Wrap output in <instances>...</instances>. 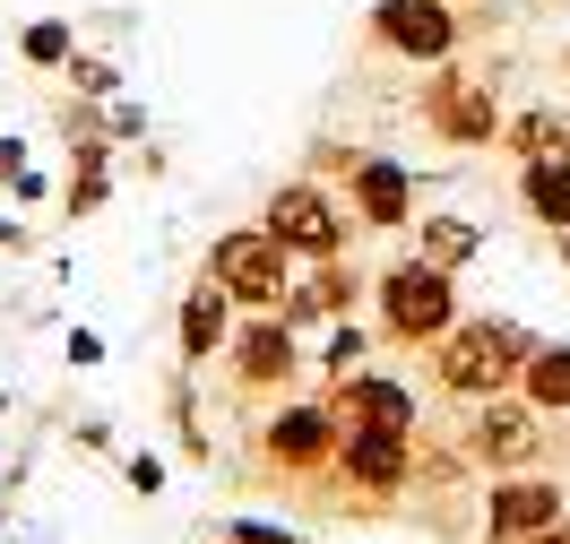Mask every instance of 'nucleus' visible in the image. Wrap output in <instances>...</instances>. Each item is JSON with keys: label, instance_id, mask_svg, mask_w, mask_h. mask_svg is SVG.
<instances>
[{"label": "nucleus", "instance_id": "obj_1", "mask_svg": "<svg viewBox=\"0 0 570 544\" xmlns=\"http://www.w3.org/2000/svg\"><path fill=\"white\" fill-rule=\"evenodd\" d=\"M535 337L519 320H459L450 337H432V380L450 389V398H501V389H519V372H528Z\"/></svg>", "mask_w": 570, "mask_h": 544}, {"label": "nucleus", "instance_id": "obj_2", "mask_svg": "<svg viewBox=\"0 0 570 544\" xmlns=\"http://www.w3.org/2000/svg\"><path fill=\"white\" fill-rule=\"evenodd\" d=\"M381 328H390L397 346H432V337H450V328H459V286H450V268H432V259H397L390 277H381Z\"/></svg>", "mask_w": 570, "mask_h": 544}, {"label": "nucleus", "instance_id": "obj_3", "mask_svg": "<svg viewBox=\"0 0 570 544\" xmlns=\"http://www.w3.org/2000/svg\"><path fill=\"white\" fill-rule=\"evenodd\" d=\"M363 36L381 43V52H397V61H424V70H441L450 52H459V0H372V18H363Z\"/></svg>", "mask_w": 570, "mask_h": 544}, {"label": "nucleus", "instance_id": "obj_4", "mask_svg": "<svg viewBox=\"0 0 570 544\" xmlns=\"http://www.w3.org/2000/svg\"><path fill=\"white\" fill-rule=\"evenodd\" d=\"M208 277L234 294V303H250V311H277L285 286H294V251H285V243H268L259 225H243V234H216Z\"/></svg>", "mask_w": 570, "mask_h": 544}, {"label": "nucleus", "instance_id": "obj_5", "mask_svg": "<svg viewBox=\"0 0 570 544\" xmlns=\"http://www.w3.org/2000/svg\"><path fill=\"white\" fill-rule=\"evenodd\" d=\"M259 234L285 243L294 259H337V251H346V217H337V199H328L321 181H277Z\"/></svg>", "mask_w": 570, "mask_h": 544}, {"label": "nucleus", "instance_id": "obj_6", "mask_svg": "<svg viewBox=\"0 0 570 544\" xmlns=\"http://www.w3.org/2000/svg\"><path fill=\"white\" fill-rule=\"evenodd\" d=\"M424 121H432V139H450V147H493L501 139V105H493V78H466V70H432L424 87Z\"/></svg>", "mask_w": 570, "mask_h": 544}, {"label": "nucleus", "instance_id": "obj_7", "mask_svg": "<svg viewBox=\"0 0 570 544\" xmlns=\"http://www.w3.org/2000/svg\"><path fill=\"white\" fill-rule=\"evenodd\" d=\"M553 518H562V484H544V475H501L493 493H484L493 544H535Z\"/></svg>", "mask_w": 570, "mask_h": 544}, {"label": "nucleus", "instance_id": "obj_8", "mask_svg": "<svg viewBox=\"0 0 570 544\" xmlns=\"http://www.w3.org/2000/svg\"><path fill=\"white\" fill-rule=\"evenodd\" d=\"M337 424L346 433H415V389L390 372H355V380H337Z\"/></svg>", "mask_w": 570, "mask_h": 544}, {"label": "nucleus", "instance_id": "obj_9", "mask_svg": "<svg viewBox=\"0 0 570 544\" xmlns=\"http://www.w3.org/2000/svg\"><path fill=\"white\" fill-rule=\"evenodd\" d=\"M337 441H346V424H337V406H285L277 424H268V458L277 467H337Z\"/></svg>", "mask_w": 570, "mask_h": 544}, {"label": "nucleus", "instance_id": "obj_10", "mask_svg": "<svg viewBox=\"0 0 570 544\" xmlns=\"http://www.w3.org/2000/svg\"><path fill=\"white\" fill-rule=\"evenodd\" d=\"M355 217L372 234H397V225L415 217V174L390 165V156H355Z\"/></svg>", "mask_w": 570, "mask_h": 544}, {"label": "nucleus", "instance_id": "obj_11", "mask_svg": "<svg viewBox=\"0 0 570 544\" xmlns=\"http://www.w3.org/2000/svg\"><path fill=\"white\" fill-rule=\"evenodd\" d=\"M466 441H475L484 467H519V458H535V406L528 398H484Z\"/></svg>", "mask_w": 570, "mask_h": 544}, {"label": "nucleus", "instance_id": "obj_12", "mask_svg": "<svg viewBox=\"0 0 570 544\" xmlns=\"http://www.w3.org/2000/svg\"><path fill=\"white\" fill-rule=\"evenodd\" d=\"M337 467H346L355 493H397L415 475V458H406V433H346L337 441Z\"/></svg>", "mask_w": 570, "mask_h": 544}, {"label": "nucleus", "instance_id": "obj_13", "mask_svg": "<svg viewBox=\"0 0 570 544\" xmlns=\"http://www.w3.org/2000/svg\"><path fill=\"white\" fill-rule=\"evenodd\" d=\"M234 380H243V389H285V380H294V328L250 320L243 337H234Z\"/></svg>", "mask_w": 570, "mask_h": 544}, {"label": "nucleus", "instance_id": "obj_14", "mask_svg": "<svg viewBox=\"0 0 570 544\" xmlns=\"http://www.w3.org/2000/svg\"><path fill=\"white\" fill-rule=\"evenodd\" d=\"M181 363H208L216 346H225V337H234V294L216 286V277H199V286L181 294Z\"/></svg>", "mask_w": 570, "mask_h": 544}, {"label": "nucleus", "instance_id": "obj_15", "mask_svg": "<svg viewBox=\"0 0 570 544\" xmlns=\"http://www.w3.org/2000/svg\"><path fill=\"white\" fill-rule=\"evenodd\" d=\"M328 311H355V277H346V259H312V277L285 286V303H277L285 328H312V320H328Z\"/></svg>", "mask_w": 570, "mask_h": 544}, {"label": "nucleus", "instance_id": "obj_16", "mask_svg": "<svg viewBox=\"0 0 570 544\" xmlns=\"http://www.w3.org/2000/svg\"><path fill=\"white\" fill-rule=\"evenodd\" d=\"M501 147L519 156V165H535V156H570V112L562 105H528L501 121Z\"/></svg>", "mask_w": 570, "mask_h": 544}, {"label": "nucleus", "instance_id": "obj_17", "mask_svg": "<svg viewBox=\"0 0 570 544\" xmlns=\"http://www.w3.org/2000/svg\"><path fill=\"white\" fill-rule=\"evenodd\" d=\"M519 199H528L535 225L570 234V156H535V165H519Z\"/></svg>", "mask_w": 570, "mask_h": 544}, {"label": "nucleus", "instance_id": "obj_18", "mask_svg": "<svg viewBox=\"0 0 570 544\" xmlns=\"http://www.w3.org/2000/svg\"><path fill=\"white\" fill-rule=\"evenodd\" d=\"M112 139H70V190H61V208H70V217H96V208H105V190H112Z\"/></svg>", "mask_w": 570, "mask_h": 544}, {"label": "nucleus", "instance_id": "obj_19", "mask_svg": "<svg viewBox=\"0 0 570 544\" xmlns=\"http://www.w3.org/2000/svg\"><path fill=\"white\" fill-rule=\"evenodd\" d=\"M519 398L535 415H570V346H535L528 372H519Z\"/></svg>", "mask_w": 570, "mask_h": 544}, {"label": "nucleus", "instance_id": "obj_20", "mask_svg": "<svg viewBox=\"0 0 570 544\" xmlns=\"http://www.w3.org/2000/svg\"><path fill=\"white\" fill-rule=\"evenodd\" d=\"M475 251H484V225H466V217H424V251H415V259H432V268H450V277H459Z\"/></svg>", "mask_w": 570, "mask_h": 544}, {"label": "nucleus", "instance_id": "obj_21", "mask_svg": "<svg viewBox=\"0 0 570 544\" xmlns=\"http://www.w3.org/2000/svg\"><path fill=\"white\" fill-rule=\"evenodd\" d=\"M70 52H78V27H70V18H36V27L18 36V61H27V70H61Z\"/></svg>", "mask_w": 570, "mask_h": 544}, {"label": "nucleus", "instance_id": "obj_22", "mask_svg": "<svg viewBox=\"0 0 570 544\" xmlns=\"http://www.w3.org/2000/svg\"><path fill=\"white\" fill-rule=\"evenodd\" d=\"M363 355H372V337H363L355 320H337V328H328V346H321V372H328V380H355Z\"/></svg>", "mask_w": 570, "mask_h": 544}, {"label": "nucleus", "instance_id": "obj_23", "mask_svg": "<svg viewBox=\"0 0 570 544\" xmlns=\"http://www.w3.org/2000/svg\"><path fill=\"white\" fill-rule=\"evenodd\" d=\"M61 70H70V87H78V96H121V70H112L105 52H70Z\"/></svg>", "mask_w": 570, "mask_h": 544}, {"label": "nucleus", "instance_id": "obj_24", "mask_svg": "<svg viewBox=\"0 0 570 544\" xmlns=\"http://www.w3.org/2000/svg\"><path fill=\"white\" fill-rule=\"evenodd\" d=\"M225 544H303L294 527H268V518H243V527H225Z\"/></svg>", "mask_w": 570, "mask_h": 544}, {"label": "nucleus", "instance_id": "obj_25", "mask_svg": "<svg viewBox=\"0 0 570 544\" xmlns=\"http://www.w3.org/2000/svg\"><path fill=\"white\" fill-rule=\"evenodd\" d=\"M121 475H130V493H165V458H147V449H139Z\"/></svg>", "mask_w": 570, "mask_h": 544}, {"label": "nucleus", "instance_id": "obj_26", "mask_svg": "<svg viewBox=\"0 0 570 544\" xmlns=\"http://www.w3.org/2000/svg\"><path fill=\"white\" fill-rule=\"evenodd\" d=\"M27 181V139H0V190H18Z\"/></svg>", "mask_w": 570, "mask_h": 544}, {"label": "nucleus", "instance_id": "obj_27", "mask_svg": "<svg viewBox=\"0 0 570 544\" xmlns=\"http://www.w3.org/2000/svg\"><path fill=\"white\" fill-rule=\"evenodd\" d=\"M70 363H105V337H96V328H70Z\"/></svg>", "mask_w": 570, "mask_h": 544}, {"label": "nucleus", "instance_id": "obj_28", "mask_svg": "<svg viewBox=\"0 0 570 544\" xmlns=\"http://www.w3.org/2000/svg\"><path fill=\"white\" fill-rule=\"evenodd\" d=\"M0 251H27V225L18 217H0Z\"/></svg>", "mask_w": 570, "mask_h": 544}, {"label": "nucleus", "instance_id": "obj_29", "mask_svg": "<svg viewBox=\"0 0 570 544\" xmlns=\"http://www.w3.org/2000/svg\"><path fill=\"white\" fill-rule=\"evenodd\" d=\"M535 544H570V518H553V527H544V536H535Z\"/></svg>", "mask_w": 570, "mask_h": 544}, {"label": "nucleus", "instance_id": "obj_30", "mask_svg": "<svg viewBox=\"0 0 570 544\" xmlns=\"http://www.w3.org/2000/svg\"><path fill=\"white\" fill-rule=\"evenodd\" d=\"M562 70H570V43H562Z\"/></svg>", "mask_w": 570, "mask_h": 544}, {"label": "nucleus", "instance_id": "obj_31", "mask_svg": "<svg viewBox=\"0 0 570 544\" xmlns=\"http://www.w3.org/2000/svg\"><path fill=\"white\" fill-rule=\"evenodd\" d=\"M0 415H9V398H0Z\"/></svg>", "mask_w": 570, "mask_h": 544}, {"label": "nucleus", "instance_id": "obj_32", "mask_svg": "<svg viewBox=\"0 0 570 544\" xmlns=\"http://www.w3.org/2000/svg\"><path fill=\"white\" fill-rule=\"evenodd\" d=\"M0 518H9V502H0Z\"/></svg>", "mask_w": 570, "mask_h": 544}]
</instances>
